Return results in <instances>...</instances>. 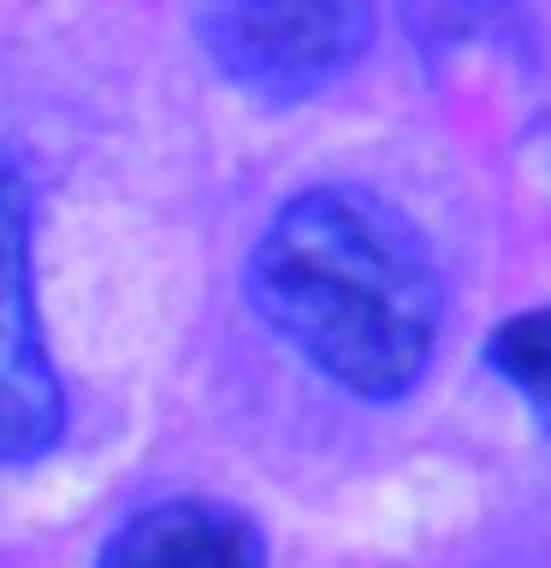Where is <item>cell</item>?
<instances>
[{"mask_svg": "<svg viewBox=\"0 0 551 568\" xmlns=\"http://www.w3.org/2000/svg\"><path fill=\"white\" fill-rule=\"evenodd\" d=\"M487 362L522 390L528 408L545 426V438H551V302H540V308H528V314H510L504 326L492 332Z\"/></svg>", "mask_w": 551, "mask_h": 568, "instance_id": "cell-5", "label": "cell"}, {"mask_svg": "<svg viewBox=\"0 0 551 568\" xmlns=\"http://www.w3.org/2000/svg\"><path fill=\"white\" fill-rule=\"evenodd\" d=\"M66 426V390L53 379L30 296V190L0 160V462H36Z\"/></svg>", "mask_w": 551, "mask_h": 568, "instance_id": "cell-3", "label": "cell"}, {"mask_svg": "<svg viewBox=\"0 0 551 568\" xmlns=\"http://www.w3.org/2000/svg\"><path fill=\"white\" fill-rule=\"evenodd\" d=\"M196 36L243 95L309 101L362 65L373 0H196Z\"/></svg>", "mask_w": 551, "mask_h": 568, "instance_id": "cell-2", "label": "cell"}, {"mask_svg": "<svg viewBox=\"0 0 551 568\" xmlns=\"http://www.w3.org/2000/svg\"><path fill=\"white\" fill-rule=\"evenodd\" d=\"M261 527L231 504L172 497L137 509L101 550V568H261Z\"/></svg>", "mask_w": 551, "mask_h": 568, "instance_id": "cell-4", "label": "cell"}, {"mask_svg": "<svg viewBox=\"0 0 551 568\" xmlns=\"http://www.w3.org/2000/svg\"><path fill=\"white\" fill-rule=\"evenodd\" d=\"M249 302L332 385L391 403L439 349L444 291L421 231L355 184L291 195L249 255Z\"/></svg>", "mask_w": 551, "mask_h": 568, "instance_id": "cell-1", "label": "cell"}]
</instances>
